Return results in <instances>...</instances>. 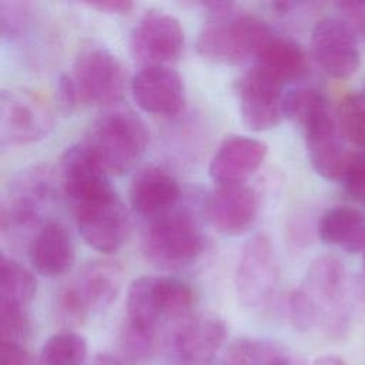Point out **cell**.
<instances>
[{"label":"cell","mask_w":365,"mask_h":365,"mask_svg":"<svg viewBox=\"0 0 365 365\" xmlns=\"http://www.w3.org/2000/svg\"><path fill=\"white\" fill-rule=\"evenodd\" d=\"M361 297L362 287L349 278L342 259L319 255L289 298L291 324L301 332L321 327L327 335L336 336L346 331Z\"/></svg>","instance_id":"cell-1"},{"label":"cell","mask_w":365,"mask_h":365,"mask_svg":"<svg viewBox=\"0 0 365 365\" xmlns=\"http://www.w3.org/2000/svg\"><path fill=\"white\" fill-rule=\"evenodd\" d=\"M284 113L302 130L315 173L331 181L341 180L352 153L327 98L314 88H295L285 94Z\"/></svg>","instance_id":"cell-2"},{"label":"cell","mask_w":365,"mask_h":365,"mask_svg":"<svg viewBox=\"0 0 365 365\" xmlns=\"http://www.w3.org/2000/svg\"><path fill=\"white\" fill-rule=\"evenodd\" d=\"M54 174L46 165L21 170L6 185L0 202L1 237L13 245L31 242L48 221L44 217L57 197Z\"/></svg>","instance_id":"cell-3"},{"label":"cell","mask_w":365,"mask_h":365,"mask_svg":"<svg viewBox=\"0 0 365 365\" xmlns=\"http://www.w3.org/2000/svg\"><path fill=\"white\" fill-rule=\"evenodd\" d=\"M194 289L173 277H140L127 294V321L160 336L192 314Z\"/></svg>","instance_id":"cell-4"},{"label":"cell","mask_w":365,"mask_h":365,"mask_svg":"<svg viewBox=\"0 0 365 365\" xmlns=\"http://www.w3.org/2000/svg\"><path fill=\"white\" fill-rule=\"evenodd\" d=\"M150 131L140 115L130 110L103 113L91 124L83 143L108 174L130 171L143 157Z\"/></svg>","instance_id":"cell-5"},{"label":"cell","mask_w":365,"mask_h":365,"mask_svg":"<svg viewBox=\"0 0 365 365\" xmlns=\"http://www.w3.org/2000/svg\"><path fill=\"white\" fill-rule=\"evenodd\" d=\"M275 31L251 14H234L230 10L214 14L198 33L197 53L207 61L240 64L255 57L258 50Z\"/></svg>","instance_id":"cell-6"},{"label":"cell","mask_w":365,"mask_h":365,"mask_svg":"<svg viewBox=\"0 0 365 365\" xmlns=\"http://www.w3.org/2000/svg\"><path fill=\"white\" fill-rule=\"evenodd\" d=\"M204 250V237L192 215L170 210L150 220L143 235V252L158 268L178 269L194 262Z\"/></svg>","instance_id":"cell-7"},{"label":"cell","mask_w":365,"mask_h":365,"mask_svg":"<svg viewBox=\"0 0 365 365\" xmlns=\"http://www.w3.org/2000/svg\"><path fill=\"white\" fill-rule=\"evenodd\" d=\"M121 287V268L111 261H90L63 287L57 297L58 314L68 322H83L108 308Z\"/></svg>","instance_id":"cell-8"},{"label":"cell","mask_w":365,"mask_h":365,"mask_svg":"<svg viewBox=\"0 0 365 365\" xmlns=\"http://www.w3.org/2000/svg\"><path fill=\"white\" fill-rule=\"evenodd\" d=\"M76 225L91 248L111 254L128 237L130 220L113 185L71 202Z\"/></svg>","instance_id":"cell-9"},{"label":"cell","mask_w":365,"mask_h":365,"mask_svg":"<svg viewBox=\"0 0 365 365\" xmlns=\"http://www.w3.org/2000/svg\"><path fill=\"white\" fill-rule=\"evenodd\" d=\"M70 76L81 103L108 106L124 97L127 73L120 58L101 44L84 46L76 56Z\"/></svg>","instance_id":"cell-10"},{"label":"cell","mask_w":365,"mask_h":365,"mask_svg":"<svg viewBox=\"0 0 365 365\" xmlns=\"http://www.w3.org/2000/svg\"><path fill=\"white\" fill-rule=\"evenodd\" d=\"M47 100L30 90H4L0 96V145L14 147L44 138L53 127Z\"/></svg>","instance_id":"cell-11"},{"label":"cell","mask_w":365,"mask_h":365,"mask_svg":"<svg viewBox=\"0 0 365 365\" xmlns=\"http://www.w3.org/2000/svg\"><path fill=\"white\" fill-rule=\"evenodd\" d=\"M227 324L214 312H194L164 338L175 365H211L227 339Z\"/></svg>","instance_id":"cell-12"},{"label":"cell","mask_w":365,"mask_h":365,"mask_svg":"<svg viewBox=\"0 0 365 365\" xmlns=\"http://www.w3.org/2000/svg\"><path fill=\"white\" fill-rule=\"evenodd\" d=\"M234 281L237 298L247 308H259L274 297L279 268L272 244L265 234H257L244 244Z\"/></svg>","instance_id":"cell-13"},{"label":"cell","mask_w":365,"mask_h":365,"mask_svg":"<svg viewBox=\"0 0 365 365\" xmlns=\"http://www.w3.org/2000/svg\"><path fill=\"white\" fill-rule=\"evenodd\" d=\"M182 47L181 23L163 10H147L131 33V53L144 67L167 66L178 60Z\"/></svg>","instance_id":"cell-14"},{"label":"cell","mask_w":365,"mask_h":365,"mask_svg":"<svg viewBox=\"0 0 365 365\" xmlns=\"http://www.w3.org/2000/svg\"><path fill=\"white\" fill-rule=\"evenodd\" d=\"M359 41L341 17L319 19L311 33V50L321 70L332 78L345 80L359 67Z\"/></svg>","instance_id":"cell-15"},{"label":"cell","mask_w":365,"mask_h":365,"mask_svg":"<svg viewBox=\"0 0 365 365\" xmlns=\"http://www.w3.org/2000/svg\"><path fill=\"white\" fill-rule=\"evenodd\" d=\"M282 84L252 67L237 83L240 113L244 125L252 131L277 127L282 118L285 94Z\"/></svg>","instance_id":"cell-16"},{"label":"cell","mask_w":365,"mask_h":365,"mask_svg":"<svg viewBox=\"0 0 365 365\" xmlns=\"http://www.w3.org/2000/svg\"><path fill=\"white\" fill-rule=\"evenodd\" d=\"M131 93L137 106L154 115H175L185 103L184 81L168 66L143 67L131 81Z\"/></svg>","instance_id":"cell-17"},{"label":"cell","mask_w":365,"mask_h":365,"mask_svg":"<svg viewBox=\"0 0 365 365\" xmlns=\"http://www.w3.org/2000/svg\"><path fill=\"white\" fill-rule=\"evenodd\" d=\"M258 198L245 184H224L214 188L205 201L210 224L221 234L240 235L255 221Z\"/></svg>","instance_id":"cell-18"},{"label":"cell","mask_w":365,"mask_h":365,"mask_svg":"<svg viewBox=\"0 0 365 365\" xmlns=\"http://www.w3.org/2000/svg\"><path fill=\"white\" fill-rule=\"evenodd\" d=\"M268 147L247 135H228L210 163V175L218 184H244L264 163Z\"/></svg>","instance_id":"cell-19"},{"label":"cell","mask_w":365,"mask_h":365,"mask_svg":"<svg viewBox=\"0 0 365 365\" xmlns=\"http://www.w3.org/2000/svg\"><path fill=\"white\" fill-rule=\"evenodd\" d=\"M181 195L177 178L163 167L147 165L138 170L130 184L131 208L144 217L155 218L174 208Z\"/></svg>","instance_id":"cell-20"},{"label":"cell","mask_w":365,"mask_h":365,"mask_svg":"<svg viewBox=\"0 0 365 365\" xmlns=\"http://www.w3.org/2000/svg\"><path fill=\"white\" fill-rule=\"evenodd\" d=\"M27 248L31 265L44 277H61L73 267V238L60 221L48 220L37 231Z\"/></svg>","instance_id":"cell-21"},{"label":"cell","mask_w":365,"mask_h":365,"mask_svg":"<svg viewBox=\"0 0 365 365\" xmlns=\"http://www.w3.org/2000/svg\"><path fill=\"white\" fill-rule=\"evenodd\" d=\"M318 235L327 245L358 254L365 250V214L348 205L328 208L319 217Z\"/></svg>","instance_id":"cell-22"},{"label":"cell","mask_w":365,"mask_h":365,"mask_svg":"<svg viewBox=\"0 0 365 365\" xmlns=\"http://www.w3.org/2000/svg\"><path fill=\"white\" fill-rule=\"evenodd\" d=\"M254 58L255 68L282 86L301 77L307 68V57L301 46L277 33L264 43Z\"/></svg>","instance_id":"cell-23"},{"label":"cell","mask_w":365,"mask_h":365,"mask_svg":"<svg viewBox=\"0 0 365 365\" xmlns=\"http://www.w3.org/2000/svg\"><path fill=\"white\" fill-rule=\"evenodd\" d=\"M222 365H294V356L279 341L238 338L230 344Z\"/></svg>","instance_id":"cell-24"},{"label":"cell","mask_w":365,"mask_h":365,"mask_svg":"<svg viewBox=\"0 0 365 365\" xmlns=\"http://www.w3.org/2000/svg\"><path fill=\"white\" fill-rule=\"evenodd\" d=\"M37 282L33 274L16 259L1 255L0 304L26 308L34 298Z\"/></svg>","instance_id":"cell-25"},{"label":"cell","mask_w":365,"mask_h":365,"mask_svg":"<svg viewBox=\"0 0 365 365\" xmlns=\"http://www.w3.org/2000/svg\"><path fill=\"white\" fill-rule=\"evenodd\" d=\"M87 342L74 331H60L51 335L40 352L41 365H84Z\"/></svg>","instance_id":"cell-26"},{"label":"cell","mask_w":365,"mask_h":365,"mask_svg":"<svg viewBox=\"0 0 365 365\" xmlns=\"http://www.w3.org/2000/svg\"><path fill=\"white\" fill-rule=\"evenodd\" d=\"M345 140L365 150V93L346 94L336 114Z\"/></svg>","instance_id":"cell-27"},{"label":"cell","mask_w":365,"mask_h":365,"mask_svg":"<svg viewBox=\"0 0 365 365\" xmlns=\"http://www.w3.org/2000/svg\"><path fill=\"white\" fill-rule=\"evenodd\" d=\"M160 336L125 322L120 335V351L130 365H140L150 359L157 349Z\"/></svg>","instance_id":"cell-28"},{"label":"cell","mask_w":365,"mask_h":365,"mask_svg":"<svg viewBox=\"0 0 365 365\" xmlns=\"http://www.w3.org/2000/svg\"><path fill=\"white\" fill-rule=\"evenodd\" d=\"M33 21V9L26 1H0V31L10 41L21 38Z\"/></svg>","instance_id":"cell-29"},{"label":"cell","mask_w":365,"mask_h":365,"mask_svg":"<svg viewBox=\"0 0 365 365\" xmlns=\"http://www.w3.org/2000/svg\"><path fill=\"white\" fill-rule=\"evenodd\" d=\"M31 332L30 318L26 308L0 304V336L1 342L23 345Z\"/></svg>","instance_id":"cell-30"},{"label":"cell","mask_w":365,"mask_h":365,"mask_svg":"<svg viewBox=\"0 0 365 365\" xmlns=\"http://www.w3.org/2000/svg\"><path fill=\"white\" fill-rule=\"evenodd\" d=\"M341 181L349 198L365 204V150L352 153Z\"/></svg>","instance_id":"cell-31"},{"label":"cell","mask_w":365,"mask_h":365,"mask_svg":"<svg viewBox=\"0 0 365 365\" xmlns=\"http://www.w3.org/2000/svg\"><path fill=\"white\" fill-rule=\"evenodd\" d=\"M336 7L339 17L349 26L358 41L365 44V1H341Z\"/></svg>","instance_id":"cell-32"},{"label":"cell","mask_w":365,"mask_h":365,"mask_svg":"<svg viewBox=\"0 0 365 365\" xmlns=\"http://www.w3.org/2000/svg\"><path fill=\"white\" fill-rule=\"evenodd\" d=\"M56 101L63 113H71L81 101L70 74H61L56 84Z\"/></svg>","instance_id":"cell-33"},{"label":"cell","mask_w":365,"mask_h":365,"mask_svg":"<svg viewBox=\"0 0 365 365\" xmlns=\"http://www.w3.org/2000/svg\"><path fill=\"white\" fill-rule=\"evenodd\" d=\"M1 365H37L36 358L17 344L1 342Z\"/></svg>","instance_id":"cell-34"},{"label":"cell","mask_w":365,"mask_h":365,"mask_svg":"<svg viewBox=\"0 0 365 365\" xmlns=\"http://www.w3.org/2000/svg\"><path fill=\"white\" fill-rule=\"evenodd\" d=\"M91 9H97L98 11L111 13V14H125L133 9V3L128 0H101L87 3Z\"/></svg>","instance_id":"cell-35"},{"label":"cell","mask_w":365,"mask_h":365,"mask_svg":"<svg viewBox=\"0 0 365 365\" xmlns=\"http://www.w3.org/2000/svg\"><path fill=\"white\" fill-rule=\"evenodd\" d=\"M312 365H348V364L338 355L327 354V355H321V356L315 358Z\"/></svg>","instance_id":"cell-36"},{"label":"cell","mask_w":365,"mask_h":365,"mask_svg":"<svg viewBox=\"0 0 365 365\" xmlns=\"http://www.w3.org/2000/svg\"><path fill=\"white\" fill-rule=\"evenodd\" d=\"M90 365H123L120 359L108 354H98L93 358Z\"/></svg>","instance_id":"cell-37"},{"label":"cell","mask_w":365,"mask_h":365,"mask_svg":"<svg viewBox=\"0 0 365 365\" xmlns=\"http://www.w3.org/2000/svg\"><path fill=\"white\" fill-rule=\"evenodd\" d=\"M364 271H365V250H364Z\"/></svg>","instance_id":"cell-38"}]
</instances>
